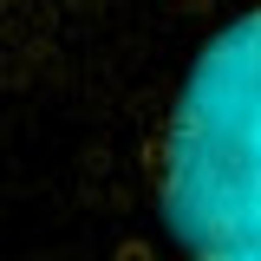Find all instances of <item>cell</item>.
<instances>
[{"mask_svg": "<svg viewBox=\"0 0 261 261\" xmlns=\"http://www.w3.org/2000/svg\"><path fill=\"white\" fill-rule=\"evenodd\" d=\"M261 20L235 13L202 53L163 137V222L190 261H261Z\"/></svg>", "mask_w": 261, "mask_h": 261, "instance_id": "obj_1", "label": "cell"}]
</instances>
